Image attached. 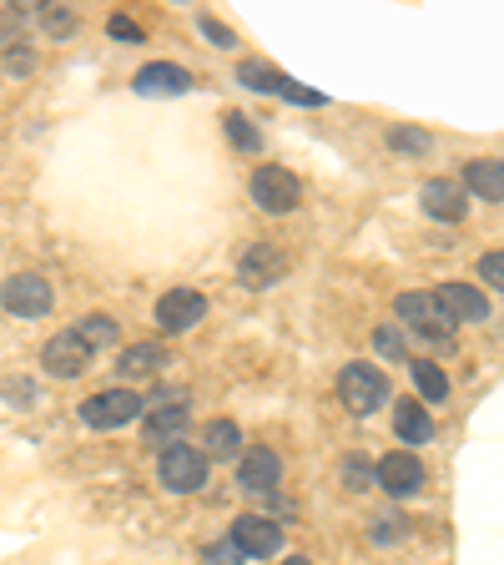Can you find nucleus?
I'll list each match as a JSON object with an SVG mask.
<instances>
[{
    "label": "nucleus",
    "instance_id": "nucleus-1",
    "mask_svg": "<svg viewBox=\"0 0 504 565\" xmlns=\"http://www.w3.org/2000/svg\"><path fill=\"white\" fill-rule=\"evenodd\" d=\"M207 470H212L207 455L192 445H167L162 459H157V480H162V490H172V494L202 490V484H207Z\"/></svg>",
    "mask_w": 504,
    "mask_h": 565
},
{
    "label": "nucleus",
    "instance_id": "nucleus-2",
    "mask_svg": "<svg viewBox=\"0 0 504 565\" xmlns=\"http://www.w3.org/2000/svg\"><path fill=\"white\" fill-rule=\"evenodd\" d=\"M339 394H343V404H348V414L368 419L374 409H384L388 404V379L378 374V369H368V364H348L339 374Z\"/></svg>",
    "mask_w": 504,
    "mask_h": 565
},
{
    "label": "nucleus",
    "instance_id": "nucleus-3",
    "mask_svg": "<svg viewBox=\"0 0 504 565\" xmlns=\"http://www.w3.org/2000/svg\"><path fill=\"white\" fill-rule=\"evenodd\" d=\"M237 82L253 86V92H268V96H288V102H298V106H323V92H308L303 82L282 76L268 61H243V66H237Z\"/></svg>",
    "mask_w": 504,
    "mask_h": 565
},
{
    "label": "nucleus",
    "instance_id": "nucleus-4",
    "mask_svg": "<svg viewBox=\"0 0 504 565\" xmlns=\"http://www.w3.org/2000/svg\"><path fill=\"white\" fill-rule=\"evenodd\" d=\"M253 202L262 212H293L303 202V182L288 167H258L253 172Z\"/></svg>",
    "mask_w": 504,
    "mask_h": 565
},
{
    "label": "nucleus",
    "instance_id": "nucleus-5",
    "mask_svg": "<svg viewBox=\"0 0 504 565\" xmlns=\"http://www.w3.org/2000/svg\"><path fill=\"white\" fill-rule=\"evenodd\" d=\"M0 303L11 308L15 318H46L56 294H51V282L41 278V273H15V278L0 288Z\"/></svg>",
    "mask_w": 504,
    "mask_h": 565
},
{
    "label": "nucleus",
    "instance_id": "nucleus-6",
    "mask_svg": "<svg viewBox=\"0 0 504 565\" xmlns=\"http://www.w3.org/2000/svg\"><path fill=\"white\" fill-rule=\"evenodd\" d=\"M137 414H141V399L131 388H106V394H92L82 404V424H92V429H121Z\"/></svg>",
    "mask_w": 504,
    "mask_h": 565
},
{
    "label": "nucleus",
    "instance_id": "nucleus-7",
    "mask_svg": "<svg viewBox=\"0 0 504 565\" xmlns=\"http://www.w3.org/2000/svg\"><path fill=\"white\" fill-rule=\"evenodd\" d=\"M207 318V298L197 288H167L162 303H157V329L162 333H187Z\"/></svg>",
    "mask_w": 504,
    "mask_h": 565
},
{
    "label": "nucleus",
    "instance_id": "nucleus-8",
    "mask_svg": "<svg viewBox=\"0 0 504 565\" xmlns=\"http://www.w3.org/2000/svg\"><path fill=\"white\" fill-rule=\"evenodd\" d=\"M394 308H399L404 329L423 333V339H449V329H454V318L444 313V303L435 294H404Z\"/></svg>",
    "mask_w": 504,
    "mask_h": 565
},
{
    "label": "nucleus",
    "instance_id": "nucleus-9",
    "mask_svg": "<svg viewBox=\"0 0 504 565\" xmlns=\"http://www.w3.org/2000/svg\"><path fill=\"white\" fill-rule=\"evenodd\" d=\"M282 480V459L272 449H243L237 455V490L243 494H272Z\"/></svg>",
    "mask_w": 504,
    "mask_h": 565
},
{
    "label": "nucleus",
    "instance_id": "nucleus-10",
    "mask_svg": "<svg viewBox=\"0 0 504 565\" xmlns=\"http://www.w3.org/2000/svg\"><path fill=\"white\" fill-rule=\"evenodd\" d=\"M282 273H288V258H282L272 243H253V247L237 253V278H243L247 288H258V294L262 288H272Z\"/></svg>",
    "mask_w": 504,
    "mask_h": 565
},
{
    "label": "nucleus",
    "instance_id": "nucleus-11",
    "mask_svg": "<svg viewBox=\"0 0 504 565\" xmlns=\"http://www.w3.org/2000/svg\"><path fill=\"white\" fill-rule=\"evenodd\" d=\"M86 364H92V349H86L76 333H56V339L41 349V369L46 374H56V379H76V374H86Z\"/></svg>",
    "mask_w": 504,
    "mask_h": 565
},
{
    "label": "nucleus",
    "instance_id": "nucleus-12",
    "mask_svg": "<svg viewBox=\"0 0 504 565\" xmlns=\"http://www.w3.org/2000/svg\"><path fill=\"white\" fill-rule=\"evenodd\" d=\"M378 484H384L394 500H409V494L423 490V465L419 455H409V449H394V455L378 465Z\"/></svg>",
    "mask_w": 504,
    "mask_h": 565
},
{
    "label": "nucleus",
    "instance_id": "nucleus-13",
    "mask_svg": "<svg viewBox=\"0 0 504 565\" xmlns=\"http://www.w3.org/2000/svg\"><path fill=\"white\" fill-rule=\"evenodd\" d=\"M233 551L237 555H278L282 530L262 515H243V520H233Z\"/></svg>",
    "mask_w": 504,
    "mask_h": 565
},
{
    "label": "nucleus",
    "instance_id": "nucleus-14",
    "mask_svg": "<svg viewBox=\"0 0 504 565\" xmlns=\"http://www.w3.org/2000/svg\"><path fill=\"white\" fill-rule=\"evenodd\" d=\"M439 303H444V313L454 318H464V323H484V318H490V298L480 294V288H470V282H444V288H439Z\"/></svg>",
    "mask_w": 504,
    "mask_h": 565
},
{
    "label": "nucleus",
    "instance_id": "nucleus-15",
    "mask_svg": "<svg viewBox=\"0 0 504 565\" xmlns=\"http://www.w3.org/2000/svg\"><path fill=\"white\" fill-rule=\"evenodd\" d=\"M131 86H137L141 96H182V92H192V76L182 66H172V61H152V66L137 71Z\"/></svg>",
    "mask_w": 504,
    "mask_h": 565
},
{
    "label": "nucleus",
    "instance_id": "nucleus-16",
    "mask_svg": "<svg viewBox=\"0 0 504 565\" xmlns=\"http://www.w3.org/2000/svg\"><path fill=\"white\" fill-rule=\"evenodd\" d=\"M187 429V394H167V404L157 399V409L147 414V439L162 445V439H176Z\"/></svg>",
    "mask_w": 504,
    "mask_h": 565
},
{
    "label": "nucleus",
    "instance_id": "nucleus-17",
    "mask_svg": "<svg viewBox=\"0 0 504 565\" xmlns=\"http://www.w3.org/2000/svg\"><path fill=\"white\" fill-rule=\"evenodd\" d=\"M419 202L429 217H439V223H459V217L470 212L464 207V188H454V182H423Z\"/></svg>",
    "mask_w": 504,
    "mask_h": 565
},
{
    "label": "nucleus",
    "instance_id": "nucleus-18",
    "mask_svg": "<svg viewBox=\"0 0 504 565\" xmlns=\"http://www.w3.org/2000/svg\"><path fill=\"white\" fill-rule=\"evenodd\" d=\"M117 369L127 379H152V374H162L167 369V353L157 349V343H131V349H121Z\"/></svg>",
    "mask_w": 504,
    "mask_h": 565
},
{
    "label": "nucleus",
    "instance_id": "nucleus-19",
    "mask_svg": "<svg viewBox=\"0 0 504 565\" xmlns=\"http://www.w3.org/2000/svg\"><path fill=\"white\" fill-rule=\"evenodd\" d=\"M202 455H207V465L212 459H237L243 455V429H237L233 419H212L207 439H202Z\"/></svg>",
    "mask_w": 504,
    "mask_h": 565
},
{
    "label": "nucleus",
    "instance_id": "nucleus-20",
    "mask_svg": "<svg viewBox=\"0 0 504 565\" xmlns=\"http://www.w3.org/2000/svg\"><path fill=\"white\" fill-rule=\"evenodd\" d=\"M394 435H399L404 445H429V439H435V419H429L423 404L409 399L399 414H394Z\"/></svg>",
    "mask_w": 504,
    "mask_h": 565
},
{
    "label": "nucleus",
    "instance_id": "nucleus-21",
    "mask_svg": "<svg viewBox=\"0 0 504 565\" xmlns=\"http://www.w3.org/2000/svg\"><path fill=\"white\" fill-rule=\"evenodd\" d=\"M464 182H470V192H480L484 202H500L504 198V172H500V162H470L464 167Z\"/></svg>",
    "mask_w": 504,
    "mask_h": 565
},
{
    "label": "nucleus",
    "instance_id": "nucleus-22",
    "mask_svg": "<svg viewBox=\"0 0 504 565\" xmlns=\"http://www.w3.org/2000/svg\"><path fill=\"white\" fill-rule=\"evenodd\" d=\"M414 384L429 404H444L449 399V374L435 364V359H414Z\"/></svg>",
    "mask_w": 504,
    "mask_h": 565
},
{
    "label": "nucleus",
    "instance_id": "nucleus-23",
    "mask_svg": "<svg viewBox=\"0 0 504 565\" xmlns=\"http://www.w3.org/2000/svg\"><path fill=\"white\" fill-rule=\"evenodd\" d=\"M71 333H76V339H82L92 353H96V349H111V343H117V323H111V318H106V313L82 318V323H76V329H71Z\"/></svg>",
    "mask_w": 504,
    "mask_h": 565
},
{
    "label": "nucleus",
    "instance_id": "nucleus-24",
    "mask_svg": "<svg viewBox=\"0 0 504 565\" xmlns=\"http://www.w3.org/2000/svg\"><path fill=\"white\" fill-rule=\"evenodd\" d=\"M223 121H227V137H233L237 147H243V152H262V131L253 127V121H247L243 111H227Z\"/></svg>",
    "mask_w": 504,
    "mask_h": 565
},
{
    "label": "nucleus",
    "instance_id": "nucleus-25",
    "mask_svg": "<svg viewBox=\"0 0 504 565\" xmlns=\"http://www.w3.org/2000/svg\"><path fill=\"white\" fill-rule=\"evenodd\" d=\"M388 141H394L399 152H429V137H423V131H409V127H394Z\"/></svg>",
    "mask_w": 504,
    "mask_h": 565
},
{
    "label": "nucleus",
    "instance_id": "nucleus-26",
    "mask_svg": "<svg viewBox=\"0 0 504 565\" xmlns=\"http://www.w3.org/2000/svg\"><path fill=\"white\" fill-rule=\"evenodd\" d=\"M480 278L490 282V288H504V253H484V258H480Z\"/></svg>",
    "mask_w": 504,
    "mask_h": 565
},
{
    "label": "nucleus",
    "instance_id": "nucleus-27",
    "mask_svg": "<svg viewBox=\"0 0 504 565\" xmlns=\"http://www.w3.org/2000/svg\"><path fill=\"white\" fill-rule=\"evenodd\" d=\"M374 343H378V353H388V359H404V333L399 329H378Z\"/></svg>",
    "mask_w": 504,
    "mask_h": 565
},
{
    "label": "nucleus",
    "instance_id": "nucleus-28",
    "mask_svg": "<svg viewBox=\"0 0 504 565\" xmlns=\"http://www.w3.org/2000/svg\"><path fill=\"white\" fill-rule=\"evenodd\" d=\"M202 35H212V41H217L223 51H233V46H237V35L227 31L223 21H212V15H202Z\"/></svg>",
    "mask_w": 504,
    "mask_h": 565
},
{
    "label": "nucleus",
    "instance_id": "nucleus-29",
    "mask_svg": "<svg viewBox=\"0 0 504 565\" xmlns=\"http://www.w3.org/2000/svg\"><path fill=\"white\" fill-rule=\"evenodd\" d=\"M106 31L117 35V41H141V31L127 21V15H111V21H106Z\"/></svg>",
    "mask_w": 504,
    "mask_h": 565
},
{
    "label": "nucleus",
    "instance_id": "nucleus-30",
    "mask_svg": "<svg viewBox=\"0 0 504 565\" xmlns=\"http://www.w3.org/2000/svg\"><path fill=\"white\" fill-rule=\"evenodd\" d=\"M343 480H348L353 490H364V484H368V465H353V459H348V465H343Z\"/></svg>",
    "mask_w": 504,
    "mask_h": 565
},
{
    "label": "nucleus",
    "instance_id": "nucleus-31",
    "mask_svg": "<svg viewBox=\"0 0 504 565\" xmlns=\"http://www.w3.org/2000/svg\"><path fill=\"white\" fill-rule=\"evenodd\" d=\"M6 66H11V71H31V51H11V56H6Z\"/></svg>",
    "mask_w": 504,
    "mask_h": 565
},
{
    "label": "nucleus",
    "instance_id": "nucleus-32",
    "mask_svg": "<svg viewBox=\"0 0 504 565\" xmlns=\"http://www.w3.org/2000/svg\"><path fill=\"white\" fill-rule=\"evenodd\" d=\"M46 25H51V31H71V11H51Z\"/></svg>",
    "mask_w": 504,
    "mask_h": 565
},
{
    "label": "nucleus",
    "instance_id": "nucleus-33",
    "mask_svg": "<svg viewBox=\"0 0 504 565\" xmlns=\"http://www.w3.org/2000/svg\"><path fill=\"white\" fill-rule=\"evenodd\" d=\"M6 394H11L15 404H31V388H25V384H6Z\"/></svg>",
    "mask_w": 504,
    "mask_h": 565
},
{
    "label": "nucleus",
    "instance_id": "nucleus-34",
    "mask_svg": "<svg viewBox=\"0 0 504 565\" xmlns=\"http://www.w3.org/2000/svg\"><path fill=\"white\" fill-rule=\"evenodd\" d=\"M282 565H313V561H303V555H288V561H282Z\"/></svg>",
    "mask_w": 504,
    "mask_h": 565
}]
</instances>
